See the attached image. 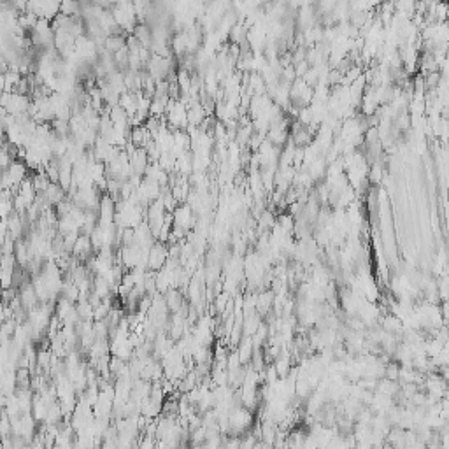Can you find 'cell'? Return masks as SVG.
<instances>
[{
    "label": "cell",
    "mask_w": 449,
    "mask_h": 449,
    "mask_svg": "<svg viewBox=\"0 0 449 449\" xmlns=\"http://www.w3.org/2000/svg\"><path fill=\"white\" fill-rule=\"evenodd\" d=\"M167 258H169V249L165 248L163 244H160V242H154V244L149 248V253H148V265H149V268H160V267H163V263L167 262Z\"/></svg>",
    "instance_id": "cell-1"
}]
</instances>
